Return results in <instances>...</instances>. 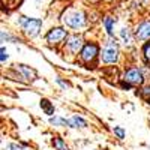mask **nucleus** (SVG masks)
<instances>
[{
  "label": "nucleus",
  "instance_id": "1",
  "mask_svg": "<svg viewBox=\"0 0 150 150\" xmlns=\"http://www.w3.org/2000/svg\"><path fill=\"white\" fill-rule=\"evenodd\" d=\"M63 21H65L66 26H69V27H72V29H78V27L84 26L86 18H84V14H83L81 11L71 9V11H68L66 14H65Z\"/></svg>",
  "mask_w": 150,
  "mask_h": 150
},
{
  "label": "nucleus",
  "instance_id": "2",
  "mask_svg": "<svg viewBox=\"0 0 150 150\" xmlns=\"http://www.w3.org/2000/svg\"><path fill=\"white\" fill-rule=\"evenodd\" d=\"M20 24H21L24 33H26L27 36H30V38H33V36H36L38 33H39L41 26H42V21H41V20H35V18L21 17Z\"/></svg>",
  "mask_w": 150,
  "mask_h": 150
},
{
  "label": "nucleus",
  "instance_id": "3",
  "mask_svg": "<svg viewBox=\"0 0 150 150\" xmlns=\"http://www.w3.org/2000/svg\"><path fill=\"white\" fill-rule=\"evenodd\" d=\"M101 56L105 63H114V62H117V57H119V47L114 42L107 44V47L102 50Z\"/></svg>",
  "mask_w": 150,
  "mask_h": 150
},
{
  "label": "nucleus",
  "instance_id": "4",
  "mask_svg": "<svg viewBox=\"0 0 150 150\" xmlns=\"http://www.w3.org/2000/svg\"><path fill=\"white\" fill-rule=\"evenodd\" d=\"M125 80H126V83H129V84H141L143 83V74H141L140 69L132 68L125 74Z\"/></svg>",
  "mask_w": 150,
  "mask_h": 150
},
{
  "label": "nucleus",
  "instance_id": "5",
  "mask_svg": "<svg viewBox=\"0 0 150 150\" xmlns=\"http://www.w3.org/2000/svg\"><path fill=\"white\" fill-rule=\"evenodd\" d=\"M96 54H98V47H96L95 44H87V45L83 48V51H81V57H83V60H86V62L93 60V59L96 57Z\"/></svg>",
  "mask_w": 150,
  "mask_h": 150
},
{
  "label": "nucleus",
  "instance_id": "6",
  "mask_svg": "<svg viewBox=\"0 0 150 150\" xmlns=\"http://www.w3.org/2000/svg\"><path fill=\"white\" fill-rule=\"evenodd\" d=\"M65 38H66V32L63 29H53L47 35V41L51 44H56V42H60L62 39H65Z\"/></svg>",
  "mask_w": 150,
  "mask_h": 150
},
{
  "label": "nucleus",
  "instance_id": "7",
  "mask_svg": "<svg viewBox=\"0 0 150 150\" xmlns=\"http://www.w3.org/2000/svg\"><path fill=\"white\" fill-rule=\"evenodd\" d=\"M137 38L140 41H146L150 38V21H144L138 26V29H137Z\"/></svg>",
  "mask_w": 150,
  "mask_h": 150
},
{
  "label": "nucleus",
  "instance_id": "8",
  "mask_svg": "<svg viewBox=\"0 0 150 150\" xmlns=\"http://www.w3.org/2000/svg\"><path fill=\"white\" fill-rule=\"evenodd\" d=\"M81 47H83V39H81L80 36L75 35V36H71V38H69V41H68V48L71 50L72 53H77Z\"/></svg>",
  "mask_w": 150,
  "mask_h": 150
},
{
  "label": "nucleus",
  "instance_id": "9",
  "mask_svg": "<svg viewBox=\"0 0 150 150\" xmlns=\"http://www.w3.org/2000/svg\"><path fill=\"white\" fill-rule=\"evenodd\" d=\"M69 126H71V128H84V126H86V120H83V119L78 117V116H74V117L69 120Z\"/></svg>",
  "mask_w": 150,
  "mask_h": 150
},
{
  "label": "nucleus",
  "instance_id": "10",
  "mask_svg": "<svg viewBox=\"0 0 150 150\" xmlns=\"http://www.w3.org/2000/svg\"><path fill=\"white\" fill-rule=\"evenodd\" d=\"M50 123L54 125V126H69V120L62 119V117H51L50 119Z\"/></svg>",
  "mask_w": 150,
  "mask_h": 150
},
{
  "label": "nucleus",
  "instance_id": "11",
  "mask_svg": "<svg viewBox=\"0 0 150 150\" xmlns=\"http://www.w3.org/2000/svg\"><path fill=\"white\" fill-rule=\"evenodd\" d=\"M41 108L47 112V114H50V116L54 112V107L51 105V102H50V101H47V99H42V101H41Z\"/></svg>",
  "mask_w": 150,
  "mask_h": 150
},
{
  "label": "nucleus",
  "instance_id": "12",
  "mask_svg": "<svg viewBox=\"0 0 150 150\" xmlns=\"http://www.w3.org/2000/svg\"><path fill=\"white\" fill-rule=\"evenodd\" d=\"M20 71L24 74V77L29 78V80H33V78H35V75H36V72H35L33 69H29L27 66H24V65L20 66Z\"/></svg>",
  "mask_w": 150,
  "mask_h": 150
},
{
  "label": "nucleus",
  "instance_id": "13",
  "mask_svg": "<svg viewBox=\"0 0 150 150\" xmlns=\"http://www.w3.org/2000/svg\"><path fill=\"white\" fill-rule=\"evenodd\" d=\"M54 144H56V149H57V150H69L68 146L62 141L60 138H56V140H54Z\"/></svg>",
  "mask_w": 150,
  "mask_h": 150
},
{
  "label": "nucleus",
  "instance_id": "14",
  "mask_svg": "<svg viewBox=\"0 0 150 150\" xmlns=\"http://www.w3.org/2000/svg\"><path fill=\"white\" fill-rule=\"evenodd\" d=\"M120 36H122V39H123L125 42H129V41H131V35H129V30H128V29H122Z\"/></svg>",
  "mask_w": 150,
  "mask_h": 150
},
{
  "label": "nucleus",
  "instance_id": "15",
  "mask_svg": "<svg viewBox=\"0 0 150 150\" xmlns=\"http://www.w3.org/2000/svg\"><path fill=\"white\" fill-rule=\"evenodd\" d=\"M104 24H105V27H107V32L111 35V33H112V20H111V18H107Z\"/></svg>",
  "mask_w": 150,
  "mask_h": 150
},
{
  "label": "nucleus",
  "instance_id": "16",
  "mask_svg": "<svg viewBox=\"0 0 150 150\" xmlns=\"http://www.w3.org/2000/svg\"><path fill=\"white\" fill-rule=\"evenodd\" d=\"M143 96L150 102V86H146L144 89H143Z\"/></svg>",
  "mask_w": 150,
  "mask_h": 150
},
{
  "label": "nucleus",
  "instance_id": "17",
  "mask_svg": "<svg viewBox=\"0 0 150 150\" xmlns=\"http://www.w3.org/2000/svg\"><path fill=\"white\" fill-rule=\"evenodd\" d=\"M114 134L119 137V138H125V131H123L122 128H119V126L114 128Z\"/></svg>",
  "mask_w": 150,
  "mask_h": 150
},
{
  "label": "nucleus",
  "instance_id": "18",
  "mask_svg": "<svg viewBox=\"0 0 150 150\" xmlns=\"http://www.w3.org/2000/svg\"><path fill=\"white\" fill-rule=\"evenodd\" d=\"M9 150H29V149L23 147V146H20V144H11V146H9Z\"/></svg>",
  "mask_w": 150,
  "mask_h": 150
},
{
  "label": "nucleus",
  "instance_id": "19",
  "mask_svg": "<svg viewBox=\"0 0 150 150\" xmlns=\"http://www.w3.org/2000/svg\"><path fill=\"white\" fill-rule=\"evenodd\" d=\"M144 56H146V60L150 62V44H147L144 48Z\"/></svg>",
  "mask_w": 150,
  "mask_h": 150
},
{
  "label": "nucleus",
  "instance_id": "20",
  "mask_svg": "<svg viewBox=\"0 0 150 150\" xmlns=\"http://www.w3.org/2000/svg\"><path fill=\"white\" fill-rule=\"evenodd\" d=\"M8 59V51L5 48H2V63H5V60Z\"/></svg>",
  "mask_w": 150,
  "mask_h": 150
},
{
  "label": "nucleus",
  "instance_id": "21",
  "mask_svg": "<svg viewBox=\"0 0 150 150\" xmlns=\"http://www.w3.org/2000/svg\"><path fill=\"white\" fill-rule=\"evenodd\" d=\"M57 83H59V84H60L62 87H63V89H66V86H68L66 83H63V81H62V80H57Z\"/></svg>",
  "mask_w": 150,
  "mask_h": 150
}]
</instances>
